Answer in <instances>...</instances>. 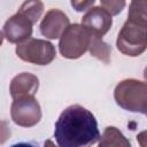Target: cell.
<instances>
[{
  "mask_svg": "<svg viewBox=\"0 0 147 147\" xmlns=\"http://www.w3.org/2000/svg\"><path fill=\"white\" fill-rule=\"evenodd\" d=\"M57 147H92L101 138L94 115L79 105L67 107L55 122Z\"/></svg>",
  "mask_w": 147,
  "mask_h": 147,
  "instance_id": "cell-1",
  "label": "cell"
},
{
  "mask_svg": "<svg viewBox=\"0 0 147 147\" xmlns=\"http://www.w3.org/2000/svg\"><path fill=\"white\" fill-rule=\"evenodd\" d=\"M116 103L132 113H146L147 110V83L129 78L119 82L114 91Z\"/></svg>",
  "mask_w": 147,
  "mask_h": 147,
  "instance_id": "cell-2",
  "label": "cell"
},
{
  "mask_svg": "<svg viewBox=\"0 0 147 147\" xmlns=\"http://www.w3.org/2000/svg\"><path fill=\"white\" fill-rule=\"evenodd\" d=\"M116 46L124 55H141L147 49V26L126 20L117 36Z\"/></svg>",
  "mask_w": 147,
  "mask_h": 147,
  "instance_id": "cell-3",
  "label": "cell"
},
{
  "mask_svg": "<svg viewBox=\"0 0 147 147\" xmlns=\"http://www.w3.org/2000/svg\"><path fill=\"white\" fill-rule=\"evenodd\" d=\"M92 33L82 24H70L59 41V49L63 57L78 59L90 48Z\"/></svg>",
  "mask_w": 147,
  "mask_h": 147,
  "instance_id": "cell-4",
  "label": "cell"
},
{
  "mask_svg": "<svg viewBox=\"0 0 147 147\" xmlns=\"http://www.w3.org/2000/svg\"><path fill=\"white\" fill-rule=\"evenodd\" d=\"M15 52L21 60L38 65H47L56 56V51L52 42L36 38H30L18 44Z\"/></svg>",
  "mask_w": 147,
  "mask_h": 147,
  "instance_id": "cell-5",
  "label": "cell"
},
{
  "mask_svg": "<svg viewBox=\"0 0 147 147\" xmlns=\"http://www.w3.org/2000/svg\"><path fill=\"white\" fill-rule=\"evenodd\" d=\"M13 122L23 127H31L41 119V108L33 95L15 99L10 107Z\"/></svg>",
  "mask_w": 147,
  "mask_h": 147,
  "instance_id": "cell-6",
  "label": "cell"
},
{
  "mask_svg": "<svg viewBox=\"0 0 147 147\" xmlns=\"http://www.w3.org/2000/svg\"><path fill=\"white\" fill-rule=\"evenodd\" d=\"M32 26L33 23L25 15L17 11L6 21L2 28V34L9 42L18 45L30 39Z\"/></svg>",
  "mask_w": 147,
  "mask_h": 147,
  "instance_id": "cell-7",
  "label": "cell"
},
{
  "mask_svg": "<svg viewBox=\"0 0 147 147\" xmlns=\"http://www.w3.org/2000/svg\"><path fill=\"white\" fill-rule=\"evenodd\" d=\"M111 24V15L101 6L92 7L82 17V25L85 26L91 33L101 38L109 31Z\"/></svg>",
  "mask_w": 147,
  "mask_h": 147,
  "instance_id": "cell-8",
  "label": "cell"
},
{
  "mask_svg": "<svg viewBox=\"0 0 147 147\" xmlns=\"http://www.w3.org/2000/svg\"><path fill=\"white\" fill-rule=\"evenodd\" d=\"M70 25L68 16L60 9H51L44 16L40 23V32L48 39L61 38L63 32Z\"/></svg>",
  "mask_w": 147,
  "mask_h": 147,
  "instance_id": "cell-9",
  "label": "cell"
},
{
  "mask_svg": "<svg viewBox=\"0 0 147 147\" xmlns=\"http://www.w3.org/2000/svg\"><path fill=\"white\" fill-rule=\"evenodd\" d=\"M38 87H39V79L37 76L30 72H22L11 79L9 92L11 98L15 100L28 95L34 96V94L38 91Z\"/></svg>",
  "mask_w": 147,
  "mask_h": 147,
  "instance_id": "cell-10",
  "label": "cell"
},
{
  "mask_svg": "<svg viewBox=\"0 0 147 147\" xmlns=\"http://www.w3.org/2000/svg\"><path fill=\"white\" fill-rule=\"evenodd\" d=\"M98 147H132L125 136L115 126H107L99 140Z\"/></svg>",
  "mask_w": 147,
  "mask_h": 147,
  "instance_id": "cell-11",
  "label": "cell"
},
{
  "mask_svg": "<svg viewBox=\"0 0 147 147\" xmlns=\"http://www.w3.org/2000/svg\"><path fill=\"white\" fill-rule=\"evenodd\" d=\"M90 53L92 56L96 57L98 60L102 61L105 64H108L110 62V53H111V47L106 44L101 37H98L92 33L91 38V44L88 48Z\"/></svg>",
  "mask_w": 147,
  "mask_h": 147,
  "instance_id": "cell-12",
  "label": "cell"
},
{
  "mask_svg": "<svg viewBox=\"0 0 147 147\" xmlns=\"http://www.w3.org/2000/svg\"><path fill=\"white\" fill-rule=\"evenodd\" d=\"M127 20L147 26V1H132L129 7Z\"/></svg>",
  "mask_w": 147,
  "mask_h": 147,
  "instance_id": "cell-13",
  "label": "cell"
},
{
  "mask_svg": "<svg viewBox=\"0 0 147 147\" xmlns=\"http://www.w3.org/2000/svg\"><path fill=\"white\" fill-rule=\"evenodd\" d=\"M44 11V3L41 1H25L22 3V6L18 9V13L25 15L33 24L37 23V21L40 18L41 14Z\"/></svg>",
  "mask_w": 147,
  "mask_h": 147,
  "instance_id": "cell-14",
  "label": "cell"
},
{
  "mask_svg": "<svg viewBox=\"0 0 147 147\" xmlns=\"http://www.w3.org/2000/svg\"><path fill=\"white\" fill-rule=\"evenodd\" d=\"M125 5L126 2L123 0H101L100 1V6L105 8L110 15L119 14L124 9Z\"/></svg>",
  "mask_w": 147,
  "mask_h": 147,
  "instance_id": "cell-15",
  "label": "cell"
},
{
  "mask_svg": "<svg viewBox=\"0 0 147 147\" xmlns=\"http://www.w3.org/2000/svg\"><path fill=\"white\" fill-rule=\"evenodd\" d=\"M94 5V0L91 1H71V6L77 10V11H84V10H90Z\"/></svg>",
  "mask_w": 147,
  "mask_h": 147,
  "instance_id": "cell-16",
  "label": "cell"
},
{
  "mask_svg": "<svg viewBox=\"0 0 147 147\" xmlns=\"http://www.w3.org/2000/svg\"><path fill=\"white\" fill-rule=\"evenodd\" d=\"M137 141L140 147H147V130L137 134Z\"/></svg>",
  "mask_w": 147,
  "mask_h": 147,
  "instance_id": "cell-17",
  "label": "cell"
},
{
  "mask_svg": "<svg viewBox=\"0 0 147 147\" xmlns=\"http://www.w3.org/2000/svg\"><path fill=\"white\" fill-rule=\"evenodd\" d=\"M10 147H38L36 142H17L11 145Z\"/></svg>",
  "mask_w": 147,
  "mask_h": 147,
  "instance_id": "cell-18",
  "label": "cell"
},
{
  "mask_svg": "<svg viewBox=\"0 0 147 147\" xmlns=\"http://www.w3.org/2000/svg\"><path fill=\"white\" fill-rule=\"evenodd\" d=\"M44 147H56V146H55V144H54L52 140H49V139H48V140H46V141H45Z\"/></svg>",
  "mask_w": 147,
  "mask_h": 147,
  "instance_id": "cell-19",
  "label": "cell"
},
{
  "mask_svg": "<svg viewBox=\"0 0 147 147\" xmlns=\"http://www.w3.org/2000/svg\"><path fill=\"white\" fill-rule=\"evenodd\" d=\"M144 77H145V79H146V82H147V67H146L145 70H144Z\"/></svg>",
  "mask_w": 147,
  "mask_h": 147,
  "instance_id": "cell-20",
  "label": "cell"
},
{
  "mask_svg": "<svg viewBox=\"0 0 147 147\" xmlns=\"http://www.w3.org/2000/svg\"><path fill=\"white\" fill-rule=\"evenodd\" d=\"M145 115H146V116H147V110H146V113H145Z\"/></svg>",
  "mask_w": 147,
  "mask_h": 147,
  "instance_id": "cell-21",
  "label": "cell"
}]
</instances>
